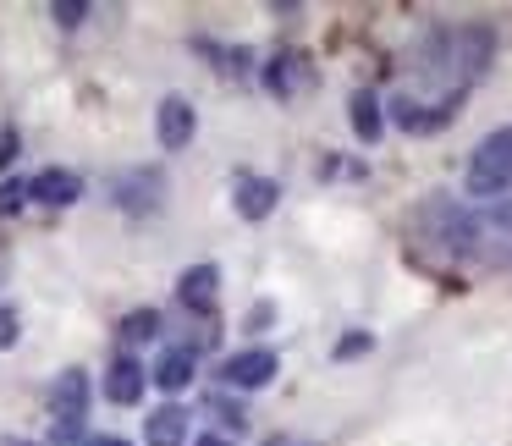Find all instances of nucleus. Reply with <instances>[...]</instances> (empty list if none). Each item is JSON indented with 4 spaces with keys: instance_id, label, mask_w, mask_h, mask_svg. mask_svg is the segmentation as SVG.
I'll list each match as a JSON object with an SVG mask.
<instances>
[{
    "instance_id": "nucleus-1",
    "label": "nucleus",
    "mask_w": 512,
    "mask_h": 446,
    "mask_svg": "<svg viewBox=\"0 0 512 446\" xmlns=\"http://www.w3.org/2000/svg\"><path fill=\"white\" fill-rule=\"evenodd\" d=\"M463 182H468L474 199H490V193H507L512 188V127H496V133L468 155Z\"/></svg>"
},
{
    "instance_id": "nucleus-2",
    "label": "nucleus",
    "mask_w": 512,
    "mask_h": 446,
    "mask_svg": "<svg viewBox=\"0 0 512 446\" xmlns=\"http://www.w3.org/2000/svg\"><path fill=\"white\" fill-rule=\"evenodd\" d=\"M457 254L479 259H512V199H496L463 221V248Z\"/></svg>"
},
{
    "instance_id": "nucleus-3",
    "label": "nucleus",
    "mask_w": 512,
    "mask_h": 446,
    "mask_svg": "<svg viewBox=\"0 0 512 446\" xmlns=\"http://www.w3.org/2000/svg\"><path fill=\"white\" fill-rule=\"evenodd\" d=\"M50 441L72 446L83 435V419H89V375L83 369H61L56 391H50Z\"/></svg>"
},
{
    "instance_id": "nucleus-4",
    "label": "nucleus",
    "mask_w": 512,
    "mask_h": 446,
    "mask_svg": "<svg viewBox=\"0 0 512 446\" xmlns=\"http://www.w3.org/2000/svg\"><path fill=\"white\" fill-rule=\"evenodd\" d=\"M490 56H496V28L490 23H463L452 34V67H457V89H474L485 78Z\"/></svg>"
},
{
    "instance_id": "nucleus-5",
    "label": "nucleus",
    "mask_w": 512,
    "mask_h": 446,
    "mask_svg": "<svg viewBox=\"0 0 512 446\" xmlns=\"http://www.w3.org/2000/svg\"><path fill=\"white\" fill-rule=\"evenodd\" d=\"M160 193H166L160 166H133V171H116V177H111V204H116V210H127V215L160 210Z\"/></svg>"
},
{
    "instance_id": "nucleus-6",
    "label": "nucleus",
    "mask_w": 512,
    "mask_h": 446,
    "mask_svg": "<svg viewBox=\"0 0 512 446\" xmlns=\"http://www.w3.org/2000/svg\"><path fill=\"white\" fill-rule=\"evenodd\" d=\"M276 369H281V358L270 353V347H243V353H232L221 364V380L232 391H259V386L276 380Z\"/></svg>"
},
{
    "instance_id": "nucleus-7",
    "label": "nucleus",
    "mask_w": 512,
    "mask_h": 446,
    "mask_svg": "<svg viewBox=\"0 0 512 446\" xmlns=\"http://www.w3.org/2000/svg\"><path fill=\"white\" fill-rule=\"evenodd\" d=\"M457 105H463V94H446V100H435V105L391 100V122H397L402 133H441V127L457 116Z\"/></svg>"
},
{
    "instance_id": "nucleus-8",
    "label": "nucleus",
    "mask_w": 512,
    "mask_h": 446,
    "mask_svg": "<svg viewBox=\"0 0 512 446\" xmlns=\"http://www.w3.org/2000/svg\"><path fill=\"white\" fill-rule=\"evenodd\" d=\"M193 127H199V116H193V105L182 100V94H166L155 111V138L160 149H188L193 144Z\"/></svg>"
},
{
    "instance_id": "nucleus-9",
    "label": "nucleus",
    "mask_w": 512,
    "mask_h": 446,
    "mask_svg": "<svg viewBox=\"0 0 512 446\" xmlns=\"http://www.w3.org/2000/svg\"><path fill=\"white\" fill-rule=\"evenodd\" d=\"M144 386H149V369L138 364V358H111V369H105V397L116 402V408H133L138 397H144Z\"/></svg>"
},
{
    "instance_id": "nucleus-10",
    "label": "nucleus",
    "mask_w": 512,
    "mask_h": 446,
    "mask_svg": "<svg viewBox=\"0 0 512 446\" xmlns=\"http://www.w3.org/2000/svg\"><path fill=\"white\" fill-rule=\"evenodd\" d=\"M276 199H281V188L270 177H237L232 182V204H237V215H243V221H265L270 210H276Z\"/></svg>"
},
{
    "instance_id": "nucleus-11",
    "label": "nucleus",
    "mask_w": 512,
    "mask_h": 446,
    "mask_svg": "<svg viewBox=\"0 0 512 446\" xmlns=\"http://www.w3.org/2000/svg\"><path fill=\"white\" fill-rule=\"evenodd\" d=\"M78 193H83V177H78V171H61V166L39 171V177L28 182V199H34V204H50V210H61V204H78Z\"/></svg>"
},
{
    "instance_id": "nucleus-12",
    "label": "nucleus",
    "mask_w": 512,
    "mask_h": 446,
    "mask_svg": "<svg viewBox=\"0 0 512 446\" xmlns=\"http://www.w3.org/2000/svg\"><path fill=\"white\" fill-rule=\"evenodd\" d=\"M314 72H309V56H292V50H281L276 61L265 67V89L276 94V100H292L298 89H309Z\"/></svg>"
},
{
    "instance_id": "nucleus-13",
    "label": "nucleus",
    "mask_w": 512,
    "mask_h": 446,
    "mask_svg": "<svg viewBox=\"0 0 512 446\" xmlns=\"http://www.w3.org/2000/svg\"><path fill=\"white\" fill-rule=\"evenodd\" d=\"M193 369H199L193 347H166V353H160V364L149 369V380H155L160 391H182V386H193Z\"/></svg>"
},
{
    "instance_id": "nucleus-14",
    "label": "nucleus",
    "mask_w": 512,
    "mask_h": 446,
    "mask_svg": "<svg viewBox=\"0 0 512 446\" xmlns=\"http://www.w3.org/2000/svg\"><path fill=\"white\" fill-rule=\"evenodd\" d=\"M144 441H149V446H182V441H188V413H182L177 402L155 408V413L144 419Z\"/></svg>"
},
{
    "instance_id": "nucleus-15",
    "label": "nucleus",
    "mask_w": 512,
    "mask_h": 446,
    "mask_svg": "<svg viewBox=\"0 0 512 446\" xmlns=\"http://www.w3.org/2000/svg\"><path fill=\"white\" fill-rule=\"evenodd\" d=\"M215 287H221V270H215V265H193V270H182L177 298L188 303V309H210V303H215Z\"/></svg>"
},
{
    "instance_id": "nucleus-16",
    "label": "nucleus",
    "mask_w": 512,
    "mask_h": 446,
    "mask_svg": "<svg viewBox=\"0 0 512 446\" xmlns=\"http://www.w3.org/2000/svg\"><path fill=\"white\" fill-rule=\"evenodd\" d=\"M353 133L358 144H380V133H386V116H380V94L358 89L353 94Z\"/></svg>"
},
{
    "instance_id": "nucleus-17",
    "label": "nucleus",
    "mask_w": 512,
    "mask_h": 446,
    "mask_svg": "<svg viewBox=\"0 0 512 446\" xmlns=\"http://www.w3.org/2000/svg\"><path fill=\"white\" fill-rule=\"evenodd\" d=\"M116 331H122V342H149V336H160V314L155 309H133Z\"/></svg>"
},
{
    "instance_id": "nucleus-18",
    "label": "nucleus",
    "mask_w": 512,
    "mask_h": 446,
    "mask_svg": "<svg viewBox=\"0 0 512 446\" xmlns=\"http://www.w3.org/2000/svg\"><path fill=\"white\" fill-rule=\"evenodd\" d=\"M28 204V182H0V215H17Z\"/></svg>"
},
{
    "instance_id": "nucleus-19",
    "label": "nucleus",
    "mask_w": 512,
    "mask_h": 446,
    "mask_svg": "<svg viewBox=\"0 0 512 446\" xmlns=\"http://www.w3.org/2000/svg\"><path fill=\"white\" fill-rule=\"evenodd\" d=\"M50 17H56L61 28H78L83 17H89V6H83V0H56V6H50Z\"/></svg>"
},
{
    "instance_id": "nucleus-20",
    "label": "nucleus",
    "mask_w": 512,
    "mask_h": 446,
    "mask_svg": "<svg viewBox=\"0 0 512 446\" xmlns=\"http://www.w3.org/2000/svg\"><path fill=\"white\" fill-rule=\"evenodd\" d=\"M358 353H369V331H353L336 342V358H358Z\"/></svg>"
},
{
    "instance_id": "nucleus-21",
    "label": "nucleus",
    "mask_w": 512,
    "mask_h": 446,
    "mask_svg": "<svg viewBox=\"0 0 512 446\" xmlns=\"http://www.w3.org/2000/svg\"><path fill=\"white\" fill-rule=\"evenodd\" d=\"M204 408H215V413H221V424H232V430H243V408H232V402H221V397H210V402H204Z\"/></svg>"
},
{
    "instance_id": "nucleus-22",
    "label": "nucleus",
    "mask_w": 512,
    "mask_h": 446,
    "mask_svg": "<svg viewBox=\"0 0 512 446\" xmlns=\"http://www.w3.org/2000/svg\"><path fill=\"white\" fill-rule=\"evenodd\" d=\"M12 342H17V309L0 303V347H12Z\"/></svg>"
},
{
    "instance_id": "nucleus-23",
    "label": "nucleus",
    "mask_w": 512,
    "mask_h": 446,
    "mask_svg": "<svg viewBox=\"0 0 512 446\" xmlns=\"http://www.w3.org/2000/svg\"><path fill=\"white\" fill-rule=\"evenodd\" d=\"M17 160V127H0V171Z\"/></svg>"
},
{
    "instance_id": "nucleus-24",
    "label": "nucleus",
    "mask_w": 512,
    "mask_h": 446,
    "mask_svg": "<svg viewBox=\"0 0 512 446\" xmlns=\"http://www.w3.org/2000/svg\"><path fill=\"white\" fill-rule=\"evenodd\" d=\"M83 446H133V441H122V435H94V441H83Z\"/></svg>"
},
{
    "instance_id": "nucleus-25",
    "label": "nucleus",
    "mask_w": 512,
    "mask_h": 446,
    "mask_svg": "<svg viewBox=\"0 0 512 446\" xmlns=\"http://www.w3.org/2000/svg\"><path fill=\"white\" fill-rule=\"evenodd\" d=\"M193 446H232V441H221V435H199Z\"/></svg>"
},
{
    "instance_id": "nucleus-26",
    "label": "nucleus",
    "mask_w": 512,
    "mask_h": 446,
    "mask_svg": "<svg viewBox=\"0 0 512 446\" xmlns=\"http://www.w3.org/2000/svg\"><path fill=\"white\" fill-rule=\"evenodd\" d=\"M265 446H303V441H292V435H270Z\"/></svg>"
},
{
    "instance_id": "nucleus-27",
    "label": "nucleus",
    "mask_w": 512,
    "mask_h": 446,
    "mask_svg": "<svg viewBox=\"0 0 512 446\" xmlns=\"http://www.w3.org/2000/svg\"><path fill=\"white\" fill-rule=\"evenodd\" d=\"M0 446H28V441H0Z\"/></svg>"
}]
</instances>
